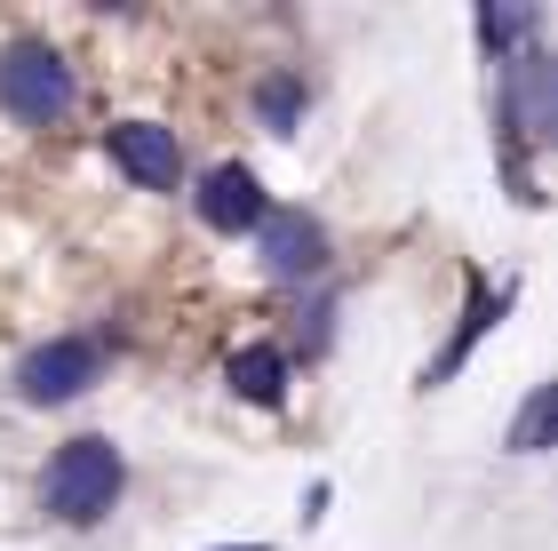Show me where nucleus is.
<instances>
[{"instance_id": "1", "label": "nucleus", "mask_w": 558, "mask_h": 551, "mask_svg": "<svg viewBox=\"0 0 558 551\" xmlns=\"http://www.w3.org/2000/svg\"><path fill=\"white\" fill-rule=\"evenodd\" d=\"M558 129V81H550V57L543 48H519L502 57V168H511V192L526 208H543V177H535V153Z\"/></svg>"}, {"instance_id": "2", "label": "nucleus", "mask_w": 558, "mask_h": 551, "mask_svg": "<svg viewBox=\"0 0 558 551\" xmlns=\"http://www.w3.org/2000/svg\"><path fill=\"white\" fill-rule=\"evenodd\" d=\"M120 488H129V464H120V447L112 440H64L57 456H48V480H40V504L48 519H64V528H96L112 504H120Z\"/></svg>"}, {"instance_id": "3", "label": "nucleus", "mask_w": 558, "mask_h": 551, "mask_svg": "<svg viewBox=\"0 0 558 551\" xmlns=\"http://www.w3.org/2000/svg\"><path fill=\"white\" fill-rule=\"evenodd\" d=\"M81 105V81L48 40H9L0 48V112L16 129H57V120Z\"/></svg>"}, {"instance_id": "4", "label": "nucleus", "mask_w": 558, "mask_h": 551, "mask_svg": "<svg viewBox=\"0 0 558 551\" xmlns=\"http://www.w3.org/2000/svg\"><path fill=\"white\" fill-rule=\"evenodd\" d=\"M96 375H105V344L96 336H48L40 352H24L16 399L24 408H64V399H81Z\"/></svg>"}, {"instance_id": "5", "label": "nucleus", "mask_w": 558, "mask_h": 551, "mask_svg": "<svg viewBox=\"0 0 558 551\" xmlns=\"http://www.w3.org/2000/svg\"><path fill=\"white\" fill-rule=\"evenodd\" d=\"M256 256L279 288H303V280H319L327 272V232H319V216H303V208H271L256 224Z\"/></svg>"}, {"instance_id": "6", "label": "nucleus", "mask_w": 558, "mask_h": 551, "mask_svg": "<svg viewBox=\"0 0 558 551\" xmlns=\"http://www.w3.org/2000/svg\"><path fill=\"white\" fill-rule=\"evenodd\" d=\"M105 153L129 184L144 192H175V177H184V144H175V129H160V120H120V129H105Z\"/></svg>"}, {"instance_id": "7", "label": "nucleus", "mask_w": 558, "mask_h": 551, "mask_svg": "<svg viewBox=\"0 0 558 551\" xmlns=\"http://www.w3.org/2000/svg\"><path fill=\"white\" fill-rule=\"evenodd\" d=\"M192 208H199V224H208V232H256V224L271 216V200H264V184H256V168L223 160V168H208V177H199Z\"/></svg>"}, {"instance_id": "8", "label": "nucleus", "mask_w": 558, "mask_h": 551, "mask_svg": "<svg viewBox=\"0 0 558 551\" xmlns=\"http://www.w3.org/2000/svg\"><path fill=\"white\" fill-rule=\"evenodd\" d=\"M511 304H519V280H478V272H471L463 320H454V336L439 344V360L423 368V392H430V384H447V375H454V368H463V360L478 352V336H487V328H495V320L511 312Z\"/></svg>"}, {"instance_id": "9", "label": "nucleus", "mask_w": 558, "mask_h": 551, "mask_svg": "<svg viewBox=\"0 0 558 551\" xmlns=\"http://www.w3.org/2000/svg\"><path fill=\"white\" fill-rule=\"evenodd\" d=\"M223 375H232V392L247 408H279V399H288V352H279V344H240Z\"/></svg>"}, {"instance_id": "10", "label": "nucleus", "mask_w": 558, "mask_h": 551, "mask_svg": "<svg viewBox=\"0 0 558 551\" xmlns=\"http://www.w3.org/2000/svg\"><path fill=\"white\" fill-rule=\"evenodd\" d=\"M303 105H312V88H303V72H271V81H256V112L271 136H295Z\"/></svg>"}, {"instance_id": "11", "label": "nucleus", "mask_w": 558, "mask_h": 551, "mask_svg": "<svg viewBox=\"0 0 558 551\" xmlns=\"http://www.w3.org/2000/svg\"><path fill=\"white\" fill-rule=\"evenodd\" d=\"M535 33H543V16L535 9H478V40H487V57L502 64V57H519V48H535Z\"/></svg>"}, {"instance_id": "12", "label": "nucleus", "mask_w": 558, "mask_h": 551, "mask_svg": "<svg viewBox=\"0 0 558 551\" xmlns=\"http://www.w3.org/2000/svg\"><path fill=\"white\" fill-rule=\"evenodd\" d=\"M550 416H558V384H535L526 408L511 416V456H543L550 447Z\"/></svg>"}, {"instance_id": "13", "label": "nucleus", "mask_w": 558, "mask_h": 551, "mask_svg": "<svg viewBox=\"0 0 558 551\" xmlns=\"http://www.w3.org/2000/svg\"><path fill=\"white\" fill-rule=\"evenodd\" d=\"M216 551H271V543H216Z\"/></svg>"}]
</instances>
